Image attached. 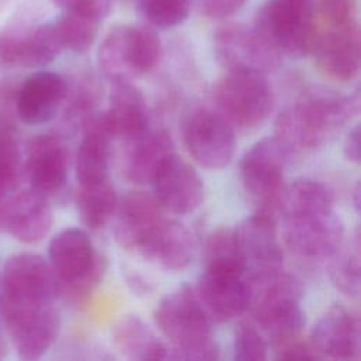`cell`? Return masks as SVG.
<instances>
[{"mask_svg": "<svg viewBox=\"0 0 361 361\" xmlns=\"http://www.w3.org/2000/svg\"><path fill=\"white\" fill-rule=\"evenodd\" d=\"M358 110V92L345 96L316 87L278 114L274 137L289 157L310 154L323 147Z\"/></svg>", "mask_w": 361, "mask_h": 361, "instance_id": "obj_1", "label": "cell"}, {"mask_svg": "<svg viewBox=\"0 0 361 361\" xmlns=\"http://www.w3.org/2000/svg\"><path fill=\"white\" fill-rule=\"evenodd\" d=\"M154 320L172 344L169 358L188 361L220 358L212 330L213 320L189 285H182L165 295L154 310Z\"/></svg>", "mask_w": 361, "mask_h": 361, "instance_id": "obj_2", "label": "cell"}, {"mask_svg": "<svg viewBox=\"0 0 361 361\" xmlns=\"http://www.w3.org/2000/svg\"><path fill=\"white\" fill-rule=\"evenodd\" d=\"M250 283L248 310L271 340L274 348L299 337L305 327V312L300 306L303 286L295 275L278 269L247 276Z\"/></svg>", "mask_w": 361, "mask_h": 361, "instance_id": "obj_3", "label": "cell"}, {"mask_svg": "<svg viewBox=\"0 0 361 361\" xmlns=\"http://www.w3.org/2000/svg\"><path fill=\"white\" fill-rule=\"evenodd\" d=\"M48 262L59 282L61 292L79 302L99 285L106 271V259L94 250L82 228H65L48 245Z\"/></svg>", "mask_w": 361, "mask_h": 361, "instance_id": "obj_4", "label": "cell"}, {"mask_svg": "<svg viewBox=\"0 0 361 361\" xmlns=\"http://www.w3.org/2000/svg\"><path fill=\"white\" fill-rule=\"evenodd\" d=\"M161 54V39L151 25H116L99 47L97 63L113 83L131 82L151 72L159 62Z\"/></svg>", "mask_w": 361, "mask_h": 361, "instance_id": "obj_5", "label": "cell"}, {"mask_svg": "<svg viewBox=\"0 0 361 361\" xmlns=\"http://www.w3.org/2000/svg\"><path fill=\"white\" fill-rule=\"evenodd\" d=\"M316 16L312 0H267L257 11L254 30L281 56L309 52Z\"/></svg>", "mask_w": 361, "mask_h": 361, "instance_id": "obj_6", "label": "cell"}, {"mask_svg": "<svg viewBox=\"0 0 361 361\" xmlns=\"http://www.w3.org/2000/svg\"><path fill=\"white\" fill-rule=\"evenodd\" d=\"M289 154L275 137L257 141L243 155L240 178L257 212L276 216L285 189V169Z\"/></svg>", "mask_w": 361, "mask_h": 361, "instance_id": "obj_7", "label": "cell"}, {"mask_svg": "<svg viewBox=\"0 0 361 361\" xmlns=\"http://www.w3.org/2000/svg\"><path fill=\"white\" fill-rule=\"evenodd\" d=\"M283 241L300 261H327L341 245L344 224L331 207L283 213Z\"/></svg>", "mask_w": 361, "mask_h": 361, "instance_id": "obj_8", "label": "cell"}, {"mask_svg": "<svg viewBox=\"0 0 361 361\" xmlns=\"http://www.w3.org/2000/svg\"><path fill=\"white\" fill-rule=\"evenodd\" d=\"M219 111L240 128L261 126L274 109V93L264 73L227 71L214 86Z\"/></svg>", "mask_w": 361, "mask_h": 361, "instance_id": "obj_9", "label": "cell"}, {"mask_svg": "<svg viewBox=\"0 0 361 361\" xmlns=\"http://www.w3.org/2000/svg\"><path fill=\"white\" fill-rule=\"evenodd\" d=\"M183 144L190 157L202 166H227L235 149L234 126L210 107H196L183 120Z\"/></svg>", "mask_w": 361, "mask_h": 361, "instance_id": "obj_10", "label": "cell"}, {"mask_svg": "<svg viewBox=\"0 0 361 361\" xmlns=\"http://www.w3.org/2000/svg\"><path fill=\"white\" fill-rule=\"evenodd\" d=\"M195 292L212 320L227 322L248 310L250 283L243 265L204 262Z\"/></svg>", "mask_w": 361, "mask_h": 361, "instance_id": "obj_11", "label": "cell"}, {"mask_svg": "<svg viewBox=\"0 0 361 361\" xmlns=\"http://www.w3.org/2000/svg\"><path fill=\"white\" fill-rule=\"evenodd\" d=\"M0 316L18 357L23 360L41 358L59 333L61 317L54 303H0Z\"/></svg>", "mask_w": 361, "mask_h": 361, "instance_id": "obj_12", "label": "cell"}, {"mask_svg": "<svg viewBox=\"0 0 361 361\" xmlns=\"http://www.w3.org/2000/svg\"><path fill=\"white\" fill-rule=\"evenodd\" d=\"M59 293V282L41 255L21 252L11 255L4 264L0 303H55Z\"/></svg>", "mask_w": 361, "mask_h": 361, "instance_id": "obj_13", "label": "cell"}, {"mask_svg": "<svg viewBox=\"0 0 361 361\" xmlns=\"http://www.w3.org/2000/svg\"><path fill=\"white\" fill-rule=\"evenodd\" d=\"M213 48L216 58L227 71L267 73L276 69L282 58L254 28H248L243 24L220 27L214 32Z\"/></svg>", "mask_w": 361, "mask_h": 361, "instance_id": "obj_14", "label": "cell"}, {"mask_svg": "<svg viewBox=\"0 0 361 361\" xmlns=\"http://www.w3.org/2000/svg\"><path fill=\"white\" fill-rule=\"evenodd\" d=\"M309 52L316 65L327 76L345 82L353 79L360 69V32L357 23L323 24L314 27Z\"/></svg>", "mask_w": 361, "mask_h": 361, "instance_id": "obj_15", "label": "cell"}, {"mask_svg": "<svg viewBox=\"0 0 361 361\" xmlns=\"http://www.w3.org/2000/svg\"><path fill=\"white\" fill-rule=\"evenodd\" d=\"M154 197L176 214L196 210L204 197V185L197 171L175 152L169 155L151 179Z\"/></svg>", "mask_w": 361, "mask_h": 361, "instance_id": "obj_16", "label": "cell"}, {"mask_svg": "<svg viewBox=\"0 0 361 361\" xmlns=\"http://www.w3.org/2000/svg\"><path fill=\"white\" fill-rule=\"evenodd\" d=\"M235 233L248 276L283 268V251L274 214L255 212L235 228Z\"/></svg>", "mask_w": 361, "mask_h": 361, "instance_id": "obj_17", "label": "cell"}, {"mask_svg": "<svg viewBox=\"0 0 361 361\" xmlns=\"http://www.w3.org/2000/svg\"><path fill=\"white\" fill-rule=\"evenodd\" d=\"M360 322L345 306H330L314 323L309 334V345L317 358L355 360L360 355Z\"/></svg>", "mask_w": 361, "mask_h": 361, "instance_id": "obj_18", "label": "cell"}, {"mask_svg": "<svg viewBox=\"0 0 361 361\" xmlns=\"http://www.w3.org/2000/svg\"><path fill=\"white\" fill-rule=\"evenodd\" d=\"M68 83L56 72L38 71L16 89L14 107L20 121L28 126L49 123L66 100Z\"/></svg>", "mask_w": 361, "mask_h": 361, "instance_id": "obj_19", "label": "cell"}, {"mask_svg": "<svg viewBox=\"0 0 361 361\" xmlns=\"http://www.w3.org/2000/svg\"><path fill=\"white\" fill-rule=\"evenodd\" d=\"M54 221L48 197L30 188L0 202V227L16 240L27 244L42 240Z\"/></svg>", "mask_w": 361, "mask_h": 361, "instance_id": "obj_20", "label": "cell"}, {"mask_svg": "<svg viewBox=\"0 0 361 361\" xmlns=\"http://www.w3.org/2000/svg\"><path fill=\"white\" fill-rule=\"evenodd\" d=\"M69 154L55 134H39L30 140L25 173L32 189L48 196L59 192L68 179Z\"/></svg>", "mask_w": 361, "mask_h": 361, "instance_id": "obj_21", "label": "cell"}, {"mask_svg": "<svg viewBox=\"0 0 361 361\" xmlns=\"http://www.w3.org/2000/svg\"><path fill=\"white\" fill-rule=\"evenodd\" d=\"M162 217V206L154 195L141 190L130 192L117 202L111 217L113 235L121 248L138 251L144 238Z\"/></svg>", "mask_w": 361, "mask_h": 361, "instance_id": "obj_22", "label": "cell"}, {"mask_svg": "<svg viewBox=\"0 0 361 361\" xmlns=\"http://www.w3.org/2000/svg\"><path fill=\"white\" fill-rule=\"evenodd\" d=\"M63 49L55 23L38 25L24 34L0 37V65L41 68Z\"/></svg>", "mask_w": 361, "mask_h": 361, "instance_id": "obj_23", "label": "cell"}, {"mask_svg": "<svg viewBox=\"0 0 361 361\" xmlns=\"http://www.w3.org/2000/svg\"><path fill=\"white\" fill-rule=\"evenodd\" d=\"M195 251L192 233L178 220L165 216L152 227L138 252L166 271L185 269Z\"/></svg>", "mask_w": 361, "mask_h": 361, "instance_id": "obj_24", "label": "cell"}, {"mask_svg": "<svg viewBox=\"0 0 361 361\" xmlns=\"http://www.w3.org/2000/svg\"><path fill=\"white\" fill-rule=\"evenodd\" d=\"M121 155L123 175L134 183L151 182L162 162L175 152L173 141L165 130H151L124 140Z\"/></svg>", "mask_w": 361, "mask_h": 361, "instance_id": "obj_25", "label": "cell"}, {"mask_svg": "<svg viewBox=\"0 0 361 361\" xmlns=\"http://www.w3.org/2000/svg\"><path fill=\"white\" fill-rule=\"evenodd\" d=\"M103 120L113 138L128 140L148 128V110L142 92L131 82H114Z\"/></svg>", "mask_w": 361, "mask_h": 361, "instance_id": "obj_26", "label": "cell"}, {"mask_svg": "<svg viewBox=\"0 0 361 361\" xmlns=\"http://www.w3.org/2000/svg\"><path fill=\"white\" fill-rule=\"evenodd\" d=\"M111 140L113 137L102 114L87 120L75 161L76 180L79 185L110 178Z\"/></svg>", "mask_w": 361, "mask_h": 361, "instance_id": "obj_27", "label": "cell"}, {"mask_svg": "<svg viewBox=\"0 0 361 361\" xmlns=\"http://www.w3.org/2000/svg\"><path fill=\"white\" fill-rule=\"evenodd\" d=\"M113 338L120 353L130 360L169 358L168 347L138 316L121 317L113 329Z\"/></svg>", "mask_w": 361, "mask_h": 361, "instance_id": "obj_28", "label": "cell"}, {"mask_svg": "<svg viewBox=\"0 0 361 361\" xmlns=\"http://www.w3.org/2000/svg\"><path fill=\"white\" fill-rule=\"evenodd\" d=\"M117 202L110 178L79 185L76 209L82 223L90 230H99L111 220Z\"/></svg>", "mask_w": 361, "mask_h": 361, "instance_id": "obj_29", "label": "cell"}, {"mask_svg": "<svg viewBox=\"0 0 361 361\" xmlns=\"http://www.w3.org/2000/svg\"><path fill=\"white\" fill-rule=\"evenodd\" d=\"M103 14L104 11L97 8L66 10L55 21L63 48L76 54L89 51L97 37Z\"/></svg>", "mask_w": 361, "mask_h": 361, "instance_id": "obj_30", "label": "cell"}, {"mask_svg": "<svg viewBox=\"0 0 361 361\" xmlns=\"http://www.w3.org/2000/svg\"><path fill=\"white\" fill-rule=\"evenodd\" d=\"M331 283L347 296L360 293V233L355 228L348 240H343L337 251L327 259Z\"/></svg>", "mask_w": 361, "mask_h": 361, "instance_id": "obj_31", "label": "cell"}, {"mask_svg": "<svg viewBox=\"0 0 361 361\" xmlns=\"http://www.w3.org/2000/svg\"><path fill=\"white\" fill-rule=\"evenodd\" d=\"M192 0H138V10L152 28H172L182 24L190 11Z\"/></svg>", "mask_w": 361, "mask_h": 361, "instance_id": "obj_32", "label": "cell"}, {"mask_svg": "<svg viewBox=\"0 0 361 361\" xmlns=\"http://www.w3.org/2000/svg\"><path fill=\"white\" fill-rule=\"evenodd\" d=\"M233 351L237 361H264L268 358V343L257 324L241 322L234 333Z\"/></svg>", "mask_w": 361, "mask_h": 361, "instance_id": "obj_33", "label": "cell"}, {"mask_svg": "<svg viewBox=\"0 0 361 361\" xmlns=\"http://www.w3.org/2000/svg\"><path fill=\"white\" fill-rule=\"evenodd\" d=\"M21 169V155L17 147H0V202L17 183Z\"/></svg>", "mask_w": 361, "mask_h": 361, "instance_id": "obj_34", "label": "cell"}, {"mask_svg": "<svg viewBox=\"0 0 361 361\" xmlns=\"http://www.w3.org/2000/svg\"><path fill=\"white\" fill-rule=\"evenodd\" d=\"M314 16L323 24H344L355 21L354 0H319L314 7Z\"/></svg>", "mask_w": 361, "mask_h": 361, "instance_id": "obj_35", "label": "cell"}, {"mask_svg": "<svg viewBox=\"0 0 361 361\" xmlns=\"http://www.w3.org/2000/svg\"><path fill=\"white\" fill-rule=\"evenodd\" d=\"M200 14L209 18H226L235 14L245 0H193Z\"/></svg>", "mask_w": 361, "mask_h": 361, "instance_id": "obj_36", "label": "cell"}, {"mask_svg": "<svg viewBox=\"0 0 361 361\" xmlns=\"http://www.w3.org/2000/svg\"><path fill=\"white\" fill-rule=\"evenodd\" d=\"M276 360H316L317 355L314 354L313 348L309 343L299 341L298 338L274 348Z\"/></svg>", "mask_w": 361, "mask_h": 361, "instance_id": "obj_37", "label": "cell"}, {"mask_svg": "<svg viewBox=\"0 0 361 361\" xmlns=\"http://www.w3.org/2000/svg\"><path fill=\"white\" fill-rule=\"evenodd\" d=\"M344 155L348 161L360 164V124H355L347 134L343 145Z\"/></svg>", "mask_w": 361, "mask_h": 361, "instance_id": "obj_38", "label": "cell"}, {"mask_svg": "<svg viewBox=\"0 0 361 361\" xmlns=\"http://www.w3.org/2000/svg\"><path fill=\"white\" fill-rule=\"evenodd\" d=\"M56 6L66 10H83V8H97L103 10L106 7L104 0H52Z\"/></svg>", "mask_w": 361, "mask_h": 361, "instance_id": "obj_39", "label": "cell"}, {"mask_svg": "<svg viewBox=\"0 0 361 361\" xmlns=\"http://www.w3.org/2000/svg\"><path fill=\"white\" fill-rule=\"evenodd\" d=\"M353 202H354L355 210L358 212V209H360V183H357L353 190Z\"/></svg>", "mask_w": 361, "mask_h": 361, "instance_id": "obj_40", "label": "cell"}, {"mask_svg": "<svg viewBox=\"0 0 361 361\" xmlns=\"http://www.w3.org/2000/svg\"><path fill=\"white\" fill-rule=\"evenodd\" d=\"M6 354H7V343H6L4 337H3V334L0 333V360L4 358Z\"/></svg>", "mask_w": 361, "mask_h": 361, "instance_id": "obj_41", "label": "cell"}]
</instances>
